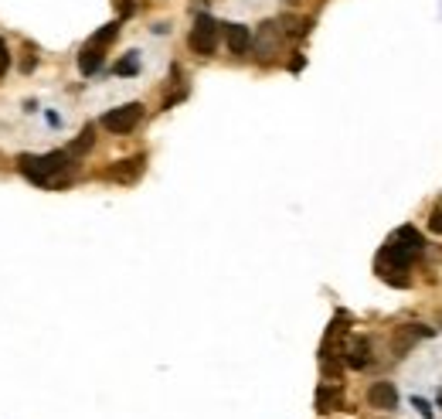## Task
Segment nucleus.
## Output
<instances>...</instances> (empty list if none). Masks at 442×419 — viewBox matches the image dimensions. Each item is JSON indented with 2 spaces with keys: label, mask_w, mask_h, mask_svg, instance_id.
<instances>
[{
  "label": "nucleus",
  "mask_w": 442,
  "mask_h": 419,
  "mask_svg": "<svg viewBox=\"0 0 442 419\" xmlns=\"http://www.w3.org/2000/svg\"><path fill=\"white\" fill-rule=\"evenodd\" d=\"M187 45H191L194 55H214V48H218V21L208 14H201L198 21H194V28H191Z\"/></svg>",
  "instance_id": "obj_3"
},
{
  "label": "nucleus",
  "mask_w": 442,
  "mask_h": 419,
  "mask_svg": "<svg viewBox=\"0 0 442 419\" xmlns=\"http://www.w3.org/2000/svg\"><path fill=\"white\" fill-rule=\"evenodd\" d=\"M395 242L398 246H405V249H412V252H422L426 249V239H422V232L419 229H412V225H401L395 232Z\"/></svg>",
  "instance_id": "obj_9"
},
{
  "label": "nucleus",
  "mask_w": 442,
  "mask_h": 419,
  "mask_svg": "<svg viewBox=\"0 0 442 419\" xmlns=\"http://www.w3.org/2000/svg\"><path fill=\"white\" fill-rule=\"evenodd\" d=\"M11 68V51H7V45H4V38H0V76Z\"/></svg>",
  "instance_id": "obj_16"
},
{
  "label": "nucleus",
  "mask_w": 442,
  "mask_h": 419,
  "mask_svg": "<svg viewBox=\"0 0 442 419\" xmlns=\"http://www.w3.org/2000/svg\"><path fill=\"white\" fill-rule=\"evenodd\" d=\"M102 51H106V48H95V45L82 48V55H78V68H82V76H95V72L102 68Z\"/></svg>",
  "instance_id": "obj_8"
},
{
  "label": "nucleus",
  "mask_w": 442,
  "mask_h": 419,
  "mask_svg": "<svg viewBox=\"0 0 442 419\" xmlns=\"http://www.w3.org/2000/svg\"><path fill=\"white\" fill-rule=\"evenodd\" d=\"M225 41H228L231 55H245L252 48V31L245 24H225Z\"/></svg>",
  "instance_id": "obj_7"
},
{
  "label": "nucleus",
  "mask_w": 442,
  "mask_h": 419,
  "mask_svg": "<svg viewBox=\"0 0 442 419\" xmlns=\"http://www.w3.org/2000/svg\"><path fill=\"white\" fill-rule=\"evenodd\" d=\"M428 229H432L436 235H442V205L432 212V215H428Z\"/></svg>",
  "instance_id": "obj_15"
},
{
  "label": "nucleus",
  "mask_w": 442,
  "mask_h": 419,
  "mask_svg": "<svg viewBox=\"0 0 442 419\" xmlns=\"http://www.w3.org/2000/svg\"><path fill=\"white\" fill-rule=\"evenodd\" d=\"M92 140H95V130H92V126H85V130H82V137H78L75 143L68 147V154H72V157H82L92 147Z\"/></svg>",
  "instance_id": "obj_13"
},
{
  "label": "nucleus",
  "mask_w": 442,
  "mask_h": 419,
  "mask_svg": "<svg viewBox=\"0 0 442 419\" xmlns=\"http://www.w3.org/2000/svg\"><path fill=\"white\" fill-rule=\"evenodd\" d=\"M340 358H344L347 368H364L367 361H371V344H367V338H351V341H344Z\"/></svg>",
  "instance_id": "obj_5"
},
{
  "label": "nucleus",
  "mask_w": 442,
  "mask_h": 419,
  "mask_svg": "<svg viewBox=\"0 0 442 419\" xmlns=\"http://www.w3.org/2000/svg\"><path fill=\"white\" fill-rule=\"evenodd\" d=\"M317 409H320V413H334V409H340V388L337 386L317 388Z\"/></svg>",
  "instance_id": "obj_10"
},
{
  "label": "nucleus",
  "mask_w": 442,
  "mask_h": 419,
  "mask_svg": "<svg viewBox=\"0 0 442 419\" xmlns=\"http://www.w3.org/2000/svg\"><path fill=\"white\" fill-rule=\"evenodd\" d=\"M415 256L419 252H412V249L398 246L395 239L388 242V246H382V252H378V263H374V269H378V276L384 279V283H391V286H409V269H412Z\"/></svg>",
  "instance_id": "obj_2"
},
{
  "label": "nucleus",
  "mask_w": 442,
  "mask_h": 419,
  "mask_svg": "<svg viewBox=\"0 0 442 419\" xmlns=\"http://www.w3.org/2000/svg\"><path fill=\"white\" fill-rule=\"evenodd\" d=\"M68 167H72V154L68 150H55V154H41V157H31V154L21 157L24 177L41 187H55L68 174Z\"/></svg>",
  "instance_id": "obj_1"
},
{
  "label": "nucleus",
  "mask_w": 442,
  "mask_h": 419,
  "mask_svg": "<svg viewBox=\"0 0 442 419\" xmlns=\"http://www.w3.org/2000/svg\"><path fill=\"white\" fill-rule=\"evenodd\" d=\"M367 403L374 405V409H395L398 388L391 386V382H374V386L367 388Z\"/></svg>",
  "instance_id": "obj_6"
},
{
  "label": "nucleus",
  "mask_w": 442,
  "mask_h": 419,
  "mask_svg": "<svg viewBox=\"0 0 442 419\" xmlns=\"http://www.w3.org/2000/svg\"><path fill=\"white\" fill-rule=\"evenodd\" d=\"M137 72H140L137 51H130L126 58H120V62H116V76H137Z\"/></svg>",
  "instance_id": "obj_14"
},
{
  "label": "nucleus",
  "mask_w": 442,
  "mask_h": 419,
  "mask_svg": "<svg viewBox=\"0 0 442 419\" xmlns=\"http://www.w3.org/2000/svg\"><path fill=\"white\" fill-rule=\"evenodd\" d=\"M412 403H415V409H419L422 416H432V405H428L426 399H412Z\"/></svg>",
  "instance_id": "obj_17"
},
{
  "label": "nucleus",
  "mask_w": 442,
  "mask_h": 419,
  "mask_svg": "<svg viewBox=\"0 0 442 419\" xmlns=\"http://www.w3.org/2000/svg\"><path fill=\"white\" fill-rule=\"evenodd\" d=\"M439 324H442V314H439Z\"/></svg>",
  "instance_id": "obj_18"
},
{
  "label": "nucleus",
  "mask_w": 442,
  "mask_h": 419,
  "mask_svg": "<svg viewBox=\"0 0 442 419\" xmlns=\"http://www.w3.org/2000/svg\"><path fill=\"white\" fill-rule=\"evenodd\" d=\"M120 34V21H112V24H106V28H99V31L92 34L89 38V45H95V48H106L112 38Z\"/></svg>",
  "instance_id": "obj_12"
},
{
  "label": "nucleus",
  "mask_w": 442,
  "mask_h": 419,
  "mask_svg": "<svg viewBox=\"0 0 442 419\" xmlns=\"http://www.w3.org/2000/svg\"><path fill=\"white\" fill-rule=\"evenodd\" d=\"M122 167H112L109 177H116V181H133L140 171H143V157H133V160H120Z\"/></svg>",
  "instance_id": "obj_11"
},
{
  "label": "nucleus",
  "mask_w": 442,
  "mask_h": 419,
  "mask_svg": "<svg viewBox=\"0 0 442 419\" xmlns=\"http://www.w3.org/2000/svg\"><path fill=\"white\" fill-rule=\"evenodd\" d=\"M140 120H143V106L140 103H126V106L109 109L106 116H102V126H106L109 133H130V130H137Z\"/></svg>",
  "instance_id": "obj_4"
}]
</instances>
